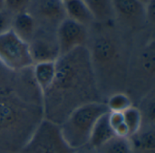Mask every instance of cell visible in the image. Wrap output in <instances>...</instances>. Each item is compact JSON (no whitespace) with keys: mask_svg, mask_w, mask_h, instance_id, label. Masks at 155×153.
<instances>
[{"mask_svg":"<svg viewBox=\"0 0 155 153\" xmlns=\"http://www.w3.org/2000/svg\"><path fill=\"white\" fill-rule=\"evenodd\" d=\"M53 85L42 96L46 120L60 125L77 107L101 101L98 80L87 46L61 55Z\"/></svg>","mask_w":155,"mask_h":153,"instance_id":"obj_1","label":"cell"},{"mask_svg":"<svg viewBox=\"0 0 155 153\" xmlns=\"http://www.w3.org/2000/svg\"><path fill=\"white\" fill-rule=\"evenodd\" d=\"M107 112L103 101H91L77 107L59 125L64 141L74 150L87 146L95 122Z\"/></svg>","mask_w":155,"mask_h":153,"instance_id":"obj_2","label":"cell"},{"mask_svg":"<svg viewBox=\"0 0 155 153\" xmlns=\"http://www.w3.org/2000/svg\"><path fill=\"white\" fill-rule=\"evenodd\" d=\"M64 141L58 124L44 119L36 126L21 153H74Z\"/></svg>","mask_w":155,"mask_h":153,"instance_id":"obj_3","label":"cell"},{"mask_svg":"<svg viewBox=\"0 0 155 153\" xmlns=\"http://www.w3.org/2000/svg\"><path fill=\"white\" fill-rule=\"evenodd\" d=\"M0 63L14 71L24 70L34 65L28 43L12 29L0 36Z\"/></svg>","mask_w":155,"mask_h":153,"instance_id":"obj_4","label":"cell"},{"mask_svg":"<svg viewBox=\"0 0 155 153\" xmlns=\"http://www.w3.org/2000/svg\"><path fill=\"white\" fill-rule=\"evenodd\" d=\"M89 51L94 70L111 69L119 62L122 56L118 41L109 35L96 37Z\"/></svg>","mask_w":155,"mask_h":153,"instance_id":"obj_5","label":"cell"},{"mask_svg":"<svg viewBox=\"0 0 155 153\" xmlns=\"http://www.w3.org/2000/svg\"><path fill=\"white\" fill-rule=\"evenodd\" d=\"M55 37L61 56L76 47L86 46L88 29L87 26L65 17L57 26Z\"/></svg>","mask_w":155,"mask_h":153,"instance_id":"obj_6","label":"cell"},{"mask_svg":"<svg viewBox=\"0 0 155 153\" xmlns=\"http://www.w3.org/2000/svg\"><path fill=\"white\" fill-rule=\"evenodd\" d=\"M29 50L35 63L45 61H56L60 57V50L56 37L46 32H38L29 41Z\"/></svg>","mask_w":155,"mask_h":153,"instance_id":"obj_7","label":"cell"},{"mask_svg":"<svg viewBox=\"0 0 155 153\" xmlns=\"http://www.w3.org/2000/svg\"><path fill=\"white\" fill-rule=\"evenodd\" d=\"M29 12L36 20L56 27L59 23L66 17L64 4L61 0H32Z\"/></svg>","mask_w":155,"mask_h":153,"instance_id":"obj_8","label":"cell"},{"mask_svg":"<svg viewBox=\"0 0 155 153\" xmlns=\"http://www.w3.org/2000/svg\"><path fill=\"white\" fill-rule=\"evenodd\" d=\"M115 17L136 26L146 21V6L137 0H112Z\"/></svg>","mask_w":155,"mask_h":153,"instance_id":"obj_9","label":"cell"},{"mask_svg":"<svg viewBox=\"0 0 155 153\" xmlns=\"http://www.w3.org/2000/svg\"><path fill=\"white\" fill-rule=\"evenodd\" d=\"M128 138L133 153H155L154 125L143 124L135 134Z\"/></svg>","mask_w":155,"mask_h":153,"instance_id":"obj_10","label":"cell"},{"mask_svg":"<svg viewBox=\"0 0 155 153\" xmlns=\"http://www.w3.org/2000/svg\"><path fill=\"white\" fill-rule=\"evenodd\" d=\"M32 68L34 79L43 96L54 83L56 73L55 61L35 63Z\"/></svg>","mask_w":155,"mask_h":153,"instance_id":"obj_11","label":"cell"},{"mask_svg":"<svg viewBox=\"0 0 155 153\" xmlns=\"http://www.w3.org/2000/svg\"><path fill=\"white\" fill-rule=\"evenodd\" d=\"M11 29L19 37L29 43L37 31V22L28 11L22 12L14 15Z\"/></svg>","mask_w":155,"mask_h":153,"instance_id":"obj_12","label":"cell"},{"mask_svg":"<svg viewBox=\"0 0 155 153\" xmlns=\"http://www.w3.org/2000/svg\"><path fill=\"white\" fill-rule=\"evenodd\" d=\"M21 107L8 97L0 98V129H8L15 125L22 118Z\"/></svg>","mask_w":155,"mask_h":153,"instance_id":"obj_13","label":"cell"},{"mask_svg":"<svg viewBox=\"0 0 155 153\" xmlns=\"http://www.w3.org/2000/svg\"><path fill=\"white\" fill-rule=\"evenodd\" d=\"M108 113L109 112L104 114L97 120L91 131L88 145L95 150L99 149L114 136H115L109 123Z\"/></svg>","mask_w":155,"mask_h":153,"instance_id":"obj_14","label":"cell"},{"mask_svg":"<svg viewBox=\"0 0 155 153\" xmlns=\"http://www.w3.org/2000/svg\"><path fill=\"white\" fill-rule=\"evenodd\" d=\"M66 17L85 26L91 25L94 19L89 8L83 0H69L64 4Z\"/></svg>","mask_w":155,"mask_h":153,"instance_id":"obj_15","label":"cell"},{"mask_svg":"<svg viewBox=\"0 0 155 153\" xmlns=\"http://www.w3.org/2000/svg\"><path fill=\"white\" fill-rule=\"evenodd\" d=\"M89 8L94 21L109 23L115 18L112 0H83Z\"/></svg>","mask_w":155,"mask_h":153,"instance_id":"obj_16","label":"cell"},{"mask_svg":"<svg viewBox=\"0 0 155 153\" xmlns=\"http://www.w3.org/2000/svg\"><path fill=\"white\" fill-rule=\"evenodd\" d=\"M99 153H133L128 137L114 136L110 141L97 149Z\"/></svg>","mask_w":155,"mask_h":153,"instance_id":"obj_17","label":"cell"},{"mask_svg":"<svg viewBox=\"0 0 155 153\" xmlns=\"http://www.w3.org/2000/svg\"><path fill=\"white\" fill-rule=\"evenodd\" d=\"M109 112L123 113L133 105V100L130 96L124 92H114L111 94L105 102Z\"/></svg>","mask_w":155,"mask_h":153,"instance_id":"obj_18","label":"cell"},{"mask_svg":"<svg viewBox=\"0 0 155 153\" xmlns=\"http://www.w3.org/2000/svg\"><path fill=\"white\" fill-rule=\"evenodd\" d=\"M124 120L128 130V137L135 134L143 126V117L137 107L132 106L123 112Z\"/></svg>","mask_w":155,"mask_h":153,"instance_id":"obj_19","label":"cell"},{"mask_svg":"<svg viewBox=\"0 0 155 153\" xmlns=\"http://www.w3.org/2000/svg\"><path fill=\"white\" fill-rule=\"evenodd\" d=\"M143 117V124L154 125L155 120V99L154 92H148L143 98L140 107H137Z\"/></svg>","mask_w":155,"mask_h":153,"instance_id":"obj_20","label":"cell"},{"mask_svg":"<svg viewBox=\"0 0 155 153\" xmlns=\"http://www.w3.org/2000/svg\"><path fill=\"white\" fill-rule=\"evenodd\" d=\"M108 120L111 128L115 136L118 137H128V130L125 126L123 113L120 112H109Z\"/></svg>","mask_w":155,"mask_h":153,"instance_id":"obj_21","label":"cell"},{"mask_svg":"<svg viewBox=\"0 0 155 153\" xmlns=\"http://www.w3.org/2000/svg\"><path fill=\"white\" fill-rule=\"evenodd\" d=\"M32 0H4L5 9L13 15L28 11Z\"/></svg>","mask_w":155,"mask_h":153,"instance_id":"obj_22","label":"cell"},{"mask_svg":"<svg viewBox=\"0 0 155 153\" xmlns=\"http://www.w3.org/2000/svg\"><path fill=\"white\" fill-rule=\"evenodd\" d=\"M14 15L5 9L0 10V36L11 30Z\"/></svg>","mask_w":155,"mask_h":153,"instance_id":"obj_23","label":"cell"},{"mask_svg":"<svg viewBox=\"0 0 155 153\" xmlns=\"http://www.w3.org/2000/svg\"><path fill=\"white\" fill-rule=\"evenodd\" d=\"M74 153H99V152L97 151V150H95V149H94V148L90 147L89 145H87V146H84V147L80 148V149H78V150H75Z\"/></svg>","mask_w":155,"mask_h":153,"instance_id":"obj_24","label":"cell"},{"mask_svg":"<svg viewBox=\"0 0 155 153\" xmlns=\"http://www.w3.org/2000/svg\"><path fill=\"white\" fill-rule=\"evenodd\" d=\"M137 1H139L141 4H143V5H145V6H146L147 5H149V4L151 3L153 0H137Z\"/></svg>","mask_w":155,"mask_h":153,"instance_id":"obj_25","label":"cell"},{"mask_svg":"<svg viewBox=\"0 0 155 153\" xmlns=\"http://www.w3.org/2000/svg\"><path fill=\"white\" fill-rule=\"evenodd\" d=\"M5 9V2L4 0H0V10Z\"/></svg>","mask_w":155,"mask_h":153,"instance_id":"obj_26","label":"cell"},{"mask_svg":"<svg viewBox=\"0 0 155 153\" xmlns=\"http://www.w3.org/2000/svg\"><path fill=\"white\" fill-rule=\"evenodd\" d=\"M62 2H63V4H64V3H66L67 1H69V0H61Z\"/></svg>","mask_w":155,"mask_h":153,"instance_id":"obj_27","label":"cell"},{"mask_svg":"<svg viewBox=\"0 0 155 153\" xmlns=\"http://www.w3.org/2000/svg\"><path fill=\"white\" fill-rule=\"evenodd\" d=\"M0 66H2V64H1V63H0ZM0 73H1V72H0Z\"/></svg>","mask_w":155,"mask_h":153,"instance_id":"obj_28","label":"cell"}]
</instances>
